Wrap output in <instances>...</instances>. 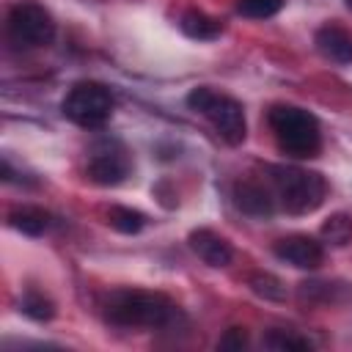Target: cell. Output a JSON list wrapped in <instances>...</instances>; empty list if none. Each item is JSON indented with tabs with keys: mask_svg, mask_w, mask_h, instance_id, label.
I'll use <instances>...</instances> for the list:
<instances>
[{
	"mask_svg": "<svg viewBox=\"0 0 352 352\" xmlns=\"http://www.w3.org/2000/svg\"><path fill=\"white\" fill-rule=\"evenodd\" d=\"M267 124L278 148L294 160H311L322 148V129L314 113L297 104H272L267 113Z\"/></svg>",
	"mask_w": 352,
	"mask_h": 352,
	"instance_id": "7a4b0ae2",
	"label": "cell"
},
{
	"mask_svg": "<svg viewBox=\"0 0 352 352\" xmlns=\"http://www.w3.org/2000/svg\"><path fill=\"white\" fill-rule=\"evenodd\" d=\"M104 319L118 327H148V330H165L173 327L182 316V311L160 292H143V289H116L102 302Z\"/></svg>",
	"mask_w": 352,
	"mask_h": 352,
	"instance_id": "6da1fadb",
	"label": "cell"
},
{
	"mask_svg": "<svg viewBox=\"0 0 352 352\" xmlns=\"http://www.w3.org/2000/svg\"><path fill=\"white\" fill-rule=\"evenodd\" d=\"M129 157L121 148H96L88 160V179L99 187H116L129 176Z\"/></svg>",
	"mask_w": 352,
	"mask_h": 352,
	"instance_id": "ba28073f",
	"label": "cell"
},
{
	"mask_svg": "<svg viewBox=\"0 0 352 352\" xmlns=\"http://www.w3.org/2000/svg\"><path fill=\"white\" fill-rule=\"evenodd\" d=\"M179 30L187 38H195V41H214L223 33V25L214 16H209V14L198 11V8H187L179 16Z\"/></svg>",
	"mask_w": 352,
	"mask_h": 352,
	"instance_id": "7c38bea8",
	"label": "cell"
},
{
	"mask_svg": "<svg viewBox=\"0 0 352 352\" xmlns=\"http://www.w3.org/2000/svg\"><path fill=\"white\" fill-rule=\"evenodd\" d=\"M6 30L11 44L22 47V50H36V47H47L55 38V19L52 14L33 0H22L8 11L6 19Z\"/></svg>",
	"mask_w": 352,
	"mask_h": 352,
	"instance_id": "8992f818",
	"label": "cell"
},
{
	"mask_svg": "<svg viewBox=\"0 0 352 352\" xmlns=\"http://www.w3.org/2000/svg\"><path fill=\"white\" fill-rule=\"evenodd\" d=\"M187 245H190V250H192L204 264H209V267H214V270H223V267H228V264L234 261V248H231V242H228L226 236H220L217 231H212V228H195V231H190Z\"/></svg>",
	"mask_w": 352,
	"mask_h": 352,
	"instance_id": "9c48e42d",
	"label": "cell"
},
{
	"mask_svg": "<svg viewBox=\"0 0 352 352\" xmlns=\"http://www.w3.org/2000/svg\"><path fill=\"white\" fill-rule=\"evenodd\" d=\"M283 8V0H236V11L250 19H267L275 16Z\"/></svg>",
	"mask_w": 352,
	"mask_h": 352,
	"instance_id": "ffe728a7",
	"label": "cell"
},
{
	"mask_svg": "<svg viewBox=\"0 0 352 352\" xmlns=\"http://www.w3.org/2000/svg\"><path fill=\"white\" fill-rule=\"evenodd\" d=\"M187 107L201 113L204 118H209V124L217 129V135L228 146H239L248 138L245 110L234 96L220 94V91L209 88V85H195L187 94Z\"/></svg>",
	"mask_w": 352,
	"mask_h": 352,
	"instance_id": "277c9868",
	"label": "cell"
},
{
	"mask_svg": "<svg viewBox=\"0 0 352 352\" xmlns=\"http://www.w3.org/2000/svg\"><path fill=\"white\" fill-rule=\"evenodd\" d=\"M338 289L336 283H327V280H305L300 283V300L302 302H311V305H327V302H338Z\"/></svg>",
	"mask_w": 352,
	"mask_h": 352,
	"instance_id": "2e32d148",
	"label": "cell"
},
{
	"mask_svg": "<svg viewBox=\"0 0 352 352\" xmlns=\"http://www.w3.org/2000/svg\"><path fill=\"white\" fill-rule=\"evenodd\" d=\"M107 223L116 231H121V234H138L146 226V214L138 212V209H132V206H110Z\"/></svg>",
	"mask_w": 352,
	"mask_h": 352,
	"instance_id": "9a60e30c",
	"label": "cell"
},
{
	"mask_svg": "<svg viewBox=\"0 0 352 352\" xmlns=\"http://www.w3.org/2000/svg\"><path fill=\"white\" fill-rule=\"evenodd\" d=\"M344 3H346V8H349V11H352V0H344Z\"/></svg>",
	"mask_w": 352,
	"mask_h": 352,
	"instance_id": "7402d4cb",
	"label": "cell"
},
{
	"mask_svg": "<svg viewBox=\"0 0 352 352\" xmlns=\"http://www.w3.org/2000/svg\"><path fill=\"white\" fill-rule=\"evenodd\" d=\"M245 346H248V330L245 327H228L217 341V349H245Z\"/></svg>",
	"mask_w": 352,
	"mask_h": 352,
	"instance_id": "44dd1931",
	"label": "cell"
},
{
	"mask_svg": "<svg viewBox=\"0 0 352 352\" xmlns=\"http://www.w3.org/2000/svg\"><path fill=\"white\" fill-rule=\"evenodd\" d=\"M314 44L324 60L338 63V66L352 63V33L344 30L341 25H322L314 33Z\"/></svg>",
	"mask_w": 352,
	"mask_h": 352,
	"instance_id": "8fae6325",
	"label": "cell"
},
{
	"mask_svg": "<svg viewBox=\"0 0 352 352\" xmlns=\"http://www.w3.org/2000/svg\"><path fill=\"white\" fill-rule=\"evenodd\" d=\"M8 226L22 231V234H28V236H41L44 231H50L52 217L41 206H16L8 214Z\"/></svg>",
	"mask_w": 352,
	"mask_h": 352,
	"instance_id": "4fadbf2b",
	"label": "cell"
},
{
	"mask_svg": "<svg viewBox=\"0 0 352 352\" xmlns=\"http://www.w3.org/2000/svg\"><path fill=\"white\" fill-rule=\"evenodd\" d=\"M270 179L278 204L289 214H311L327 198V182L316 170H305L297 165H275L270 168Z\"/></svg>",
	"mask_w": 352,
	"mask_h": 352,
	"instance_id": "3957f363",
	"label": "cell"
},
{
	"mask_svg": "<svg viewBox=\"0 0 352 352\" xmlns=\"http://www.w3.org/2000/svg\"><path fill=\"white\" fill-rule=\"evenodd\" d=\"M272 253L297 270H316L324 261V242L308 234H292L278 239Z\"/></svg>",
	"mask_w": 352,
	"mask_h": 352,
	"instance_id": "52a82bcc",
	"label": "cell"
},
{
	"mask_svg": "<svg viewBox=\"0 0 352 352\" xmlns=\"http://www.w3.org/2000/svg\"><path fill=\"white\" fill-rule=\"evenodd\" d=\"M264 346L275 349V352H305V349H311V341L297 333H289V330H270L264 336Z\"/></svg>",
	"mask_w": 352,
	"mask_h": 352,
	"instance_id": "ac0fdd59",
	"label": "cell"
},
{
	"mask_svg": "<svg viewBox=\"0 0 352 352\" xmlns=\"http://www.w3.org/2000/svg\"><path fill=\"white\" fill-rule=\"evenodd\" d=\"M319 236L324 245H333V248H344L352 242V214L346 212H336L330 214L322 228H319Z\"/></svg>",
	"mask_w": 352,
	"mask_h": 352,
	"instance_id": "5bb4252c",
	"label": "cell"
},
{
	"mask_svg": "<svg viewBox=\"0 0 352 352\" xmlns=\"http://www.w3.org/2000/svg\"><path fill=\"white\" fill-rule=\"evenodd\" d=\"M19 308H22L25 316H30L36 322H50L55 316V302L50 297H44L38 289H28L22 302H19Z\"/></svg>",
	"mask_w": 352,
	"mask_h": 352,
	"instance_id": "e0dca14e",
	"label": "cell"
},
{
	"mask_svg": "<svg viewBox=\"0 0 352 352\" xmlns=\"http://www.w3.org/2000/svg\"><path fill=\"white\" fill-rule=\"evenodd\" d=\"M231 198H234V206H236L242 214H248V217L270 220V217L275 214V198H272V192H270L264 184H258V182H250V179L236 182Z\"/></svg>",
	"mask_w": 352,
	"mask_h": 352,
	"instance_id": "30bf717a",
	"label": "cell"
},
{
	"mask_svg": "<svg viewBox=\"0 0 352 352\" xmlns=\"http://www.w3.org/2000/svg\"><path fill=\"white\" fill-rule=\"evenodd\" d=\"M250 289L264 300H283L286 297V286L280 283V278H275L270 272H256L250 278Z\"/></svg>",
	"mask_w": 352,
	"mask_h": 352,
	"instance_id": "d6986e66",
	"label": "cell"
},
{
	"mask_svg": "<svg viewBox=\"0 0 352 352\" xmlns=\"http://www.w3.org/2000/svg\"><path fill=\"white\" fill-rule=\"evenodd\" d=\"M113 107H116L113 91L104 82H96V80L74 82L69 88V94L63 96V102H60V113L82 129L104 126L113 116Z\"/></svg>",
	"mask_w": 352,
	"mask_h": 352,
	"instance_id": "5b68a950",
	"label": "cell"
}]
</instances>
